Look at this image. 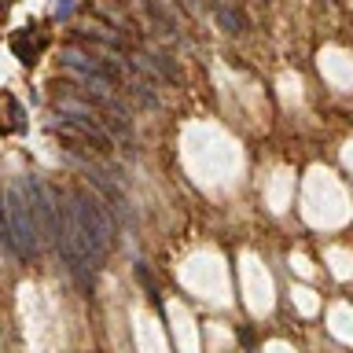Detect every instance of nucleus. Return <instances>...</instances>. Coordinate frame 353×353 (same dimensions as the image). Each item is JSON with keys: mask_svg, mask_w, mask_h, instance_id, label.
Returning a JSON list of instances; mask_svg holds the SVG:
<instances>
[{"mask_svg": "<svg viewBox=\"0 0 353 353\" xmlns=\"http://www.w3.org/2000/svg\"><path fill=\"white\" fill-rule=\"evenodd\" d=\"M66 232H70V254H66L70 269H85V265L92 269L107 258L110 243H114V221L103 203L81 188L66 195Z\"/></svg>", "mask_w": 353, "mask_h": 353, "instance_id": "obj_1", "label": "nucleus"}, {"mask_svg": "<svg viewBox=\"0 0 353 353\" xmlns=\"http://www.w3.org/2000/svg\"><path fill=\"white\" fill-rule=\"evenodd\" d=\"M8 236H11V247H15L19 258H33L41 247V221H37V210L30 203V192L26 184H15L8 192Z\"/></svg>", "mask_w": 353, "mask_h": 353, "instance_id": "obj_2", "label": "nucleus"}, {"mask_svg": "<svg viewBox=\"0 0 353 353\" xmlns=\"http://www.w3.org/2000/svg\"><path fill=\"white\" fill-rule=\"evenodd\" d=\"M44 48H48V33H44L37 22H30V26L11 33V55H15L22 66H33L44 55Z\"/></svg>", "mask_w": 353, "mask_h": 353, "instance_id": "obj_3", "label": "nucleus"}, {"mask_svg": "<svg viewBox=\"0 0 353 353\" xmlns=\"http://www.w3.org/2000/svg\"><path fill=\"white\" fill-rule=\"evenodd\" d=\"M77 33H81V37H92V41H103V44H110V48H125L129 44L125 33H118L114 26H107V22H99V19H88Z\"/></svg>", "mask_w": 353, "mask_h": 353, "instance_id": "obj_4", "label": "nucleus"}, {"mask_svg": "<svg viewBox=\"0 0 353 353\" xmlns=\"http://www.w3.org/2000/svg\"><path fill=\"white\" fill-rule=\"evenodd\" d=\"M137 280H140V287H143V291H148V294L154 298V302H159V298H162V291H159V280H154V276H151V269H148V261H137Z\"/></svg>", "mask_w": 353, "mask_h": 353, "instance_id": "obj_5", "label": "nucleus"}, {"mask_svg": "<svg viewBox=\"0 0 353 353\" xmlns=\"http://www.w3.org/2000/svg\"><path fill=\"white\" fill-rule=\"evenodd\" d=\"M217 19H221V26H225L228 33H243V15H239V11L217 4Z\"/></svg>", "mask_w": 353, "mask_h": 353, "instance_id": "obj_6", "label": "nucleus"}, {"mask_svg": "<svg viewBox=\"0 0 353 353\" xmlns=\"http://www.w3.org/2000/svg\"><path fill=\"white\" fill-rule=\"evenodd\" d=\"M0 243H8L11 247V236H8V203L0 199Z\"/></svg>", "mask_w": 353, "mask_h": 353, "instance_id": "obj_7", "label": "nucleus"}, {"mask_svg": "<svg viewBox=\"0 0 353 353\" xmlns=\"http://www.w3.org/2000/svg\"><path fill=\"white\" fill-rule=\"evenodd\" d=\"M154 4H159V8H162L165 15H170V19L176 15V11H181V0H154Z\"/></svg>", "mask_w": 353, "mask_h": 353, "instance_id": "obj_8", "label": "nucleus"}, {"mask_svg": "<svg viewBox=\"0 0 353 353\" xmlns=\"http://www.w3.org/2000/svg\"><path fill=\"white\" fill-rule=\"evenodd\" d=\"M70 11H74V0H59L55 4V19H70Z\"/></svg>", "mask_w": 353, "mask_h": 353, "instance_id": "obj_9", "label": "nucleus"}, {"mask_svg": "<svg viewBox=\"0 0 353 353\" xmlns=\"http://www.w3.org/2000/svg\"><path fill=\"white\" fill-rule=\"evenodd\" d=\"M0 15H4V8H0Z\"/></svg>", "mask_w": 353, "mask_h": 353, "instance_id": "obj_10", "label": "nucleus"}, {"mask_svg": "<svg viewBox=\"0 0 353 353\" xmlns=\"http://www.w3.org/2000/svg\"><path fill=\"white\" fill-rule=\"evenodd\" d=\"M210 4H214V0H210Z\"/></svg>", "mask_w": 353, "mask_h": 353, "instance_id": "obj_11", "label": "nucleus"}]
</instances>
